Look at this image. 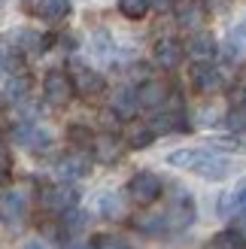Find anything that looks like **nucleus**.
I'll return each mask as SVG.
<instances>
[{"mask_svg": "<svg viewBox=\"0 0 246 249\" xmlns=\"http://www.w3.org/2000/svg\"><path fill=\"white\" fill-rule=\"evenodd\" d=\"M225 122L234 134H246V109H231Z\"/></svg>", "mask_w": 246, "mask_h": 249, "instance_id": "29", "label": "nucleus"}, {"mask_svg": "<svg viewBox=\"0 0 246 249\" xmlns=\"http://www.w3.org/2000/svg\"><path fill=\"white\" fill-rule=\"evenodd\" d=\"M40 234H43L46 240H52V243H64L70 231H67L64 222H43V225H40Z\"/></svg>", "mask_w": 246, "mask_h": 249, "instance_id": "27", "label": "nucleus"}, {"mask_svg": "<svg viewBox=\"0 0 246 249\" xmlns=\"http://www.w3.org/2000/svg\"><path fill=\"white\" fill-rule=\"evenodd\" d=\"M24 213H28V197H24L18 189H6L3 192V222L6 225H12V222H18L24 219Z\"/></svg>", "mask_w": 246, "mask_h": 249, "instance_id": "12", "label": "nucleus"}, {"mask_svg": "<svg viewBox=\"0 0 246 249\" xmlns=\"http://www.w3.org/2000/svg\"><path fill=\"white\" fill-rule=\"evenodd\" d=\"M12 140L18 146H28V149H49L52 146V134L46 128H36V124L24 122V124H18V128L12 131Z\"/></svg>", "mask_w": 246, "mask_h": 249, "instance_id": "7", "label": "nucleus"}, {"mask_svg": "<svg viewBox=\"0 0 246 249\" xmlns=\"http://www.w3.org/2000/svg\"><path fill=\"white\" fill-rule=\"evenodd\" d=\"M70 12V0H36V16L43 21H61Z\"/></svg>", "mask_w": 246, "mask_h": 249, "instance_id": "17", "label": "nucleus"}, {"mask_svg": "<svg viewBox=\"0 0 246 249\" xmlns=\"http://www.w3.org/2000/svg\"><path fill=\"white\" fill-rule=\"evenodd\" d=\"M12 36H16L18 49H31V52H43V49L49 46V40H46V36H40V34H31V31H18V34H12Z\"/></svg>", "mask_w": 246, "mask_h": 249, "instance_id": "23", "label": "nucleus"}, {"mask_svg": "<svg viewBox=\"0 0 246 249\" xmlns=\"http://www.w3.org/2000/svg\"><path fill=\"white\" fill-rule=\"evenodd\" d=\"M55 173H58L64 182H70V179H82L85 173H88V155H85V152L61 155V158L55 161Z\"/></svg>", "mask_w": 246, "mask_h": 249, "instance_id": "6", "label": "nucleus"}, {"mask_svg": "<svg viewBox=\"0 0 246 249\" xmlns=\"http://www.w3.org/2000/svg\"><path fill=\"white\" fill-rule=\"evenodd\" d=\"M192 85H194V91H201V94H216L222 89V73L210 64H194L192 67Z\"/></svg>", "mask_w": 246, "mask_h": 249, "instance_id": "8", "label": "nucleus"}, {"mask_svg": "<svg viewBox=\"0 0 246 249\" xmlns=\"http://www.w3.org/2000/svg\"><path fill=\"white\" fill-rule=\"evenodd\" d=\"M94 249H128L125 240L122 237H109V234H101V237L94 240Z\"/></svg>", "mask_w": 246, "mask_h": 249, "instance_id": "32", "label": "nucleus"}, {"mask_svg": "<svg viewBox=\"0 0 246 249\" xmlns=\"http://www.w3.org/2000/svg\"><path fill=\"white\" fill-rule=\"evenodd\" d=\"M73 94H79V91H76V79H73L70 73H64V70H49L46 73V79H43V97H46V104L67 107L73 101Z\"/></svg>", "mask_w": 246, "mask_h": 249, "instance_id": "2", "label": "nucleus"}, {"mask_svg": "<svg viewBox=\"0 0 246 249\" xmlns=\"http://www.w3.org/2000/svg\"><path fill=\"white\" fill-rule=\"evenodd\" d=\"M219 213H222V216H228V213H240V216H246V182L240 185V189L228 192V195L222 197V207H219Z\"/></svg>", "mask_w": 246, "mask_h": 249, "instance_id": "20", "label": "nucleus"}, {"mask_svg": "<svg viewBox=\"0 0 246 249\" xmlns=\"http://www.w3.org/2000/svg\"><path fill=\"white\" fill-rule=\"evenodd\" d=\"M149 3L152 0H119V12L125 18H143L149 12Z\"/></svg>", "mask_w": 246, "mask_h": 249, "instance_id": "24", "label": "nucleus"}, {"mask_svg": "<svg viewBox=\"0 0 246 249\" xmlns=\"http://www.w3.org/2000/svg\"><path fill=\"white\" fill-rule=\"evenodd\" d=\"M152 128H155V134H170V131H182V128H186V113H182L179 101L174 104V109H161V116H155Z\"/></svg>", "mask_w": 246, "mask_h": 249, "instance_id": "14", "label": "nucleus"}, {"mask_svg": "<svg viewBox=\"0 0 246 249\" xmlns=\"http://www.w3.org/2000/svg\"><path fill=\"white\" fill-rule=\"evenodd\" d=\"M3 173L9 177V149H3Z\"/></svg>", "mask_w": 246, "mask_h": 249, "instance_id": "35", "label": "nucleus"}, {"mask_svg": "<svg viewBox=\"0 0 246 249\" xmlns=\"http://www.w3.org/2000/svg\"><path fill=\"white\" fill-rule=\"evenodd\" d=\"M137 94H140V107L143 109H158V107H164V101H167V85L158 82V79H146L137 89Z\"/></svg>", "mask_w": 246, "mask_h": 249, "instance_id": "13", "label": "nucleus"}, {"mask_svg": "<svg viewBox=\"0 0 246 249\" xmlns=\"http://www.w3.org/2000/svg\"><path fill=\"white\" fill-rule=\"evenodd\" d=\"M137 107H140V94L134 91V89L122 85V89L113 91V101H109L113 116H119V119H131V116H137Z\"/></svg>", "mask_w": 246, "mask_h": 249, "instance_id": "11", "label": "nucleus"}, {"mask_svg": "<svg viewBox=\"0 0 246 249\" xmlns=\"http://www.w3.org/2000/svg\"><path fill=\"white\" fill-rule=\"evenodd\" d=\"M137 228L143 234H164V231H170L167 216H140L137 219Z\"/></svg>", "mask_w": 246, "mask_h": 249, "instance_id": "25", "label": "nucleus"}, {"mask_svg": "<svg viewBox=\"0 0 246 249\" xmlns=\"http://www.w3.org/2000/svg\"><path fill=\"white\" fill-rule=\"evenodd\" d=\"M213 249H246V234L237 228H225L213 237Z\"/></svg>", "mask_w": 246, "mask_h": 249, "instance_id": "21", "label": "nucleus"}, {"mask_svg": "<svg viewBox=\"0 0 246 249\" xmlns=\"http://www.w3.org/2000/svg\"><path fill=\"white\" fill-rule=\"evenodd\" d=\"M167 164L174 167H182V170H194L198 177L204 179H225L231 177V170L237 164L219 152H210V149H176V152L167 155Z\"/></svg>", "mask_w": 246, "mask_h": 249, "instance_id": "1", "label": "nucleus"}, {"mask_svg": "<svg viewBox=\"0 0 246 249\" xmlns=\"http://www.w3.org/2000/svg\"><path fill=\"white\" fill-rule=\"evenodd\" d=\"M94 155L101 158V161H116L119 158V152H122V146H119V140L113 134H101V137H94Z\"/></svg>", "mask_w": 246, "mask_h": 249, "instance_id": "19", "label": "nucleus"}, {"mask_svg": "<svg viewBox=\"0 0 246 249\" xmlns=\"http://www.w3.org/2000/svg\"><path fill=\"white\" fill-rule=\"evenodd\" d=\"M73 79H76V91H79L82 97H97V94H101V91L106 89V82H104V76H101V73H94V70H85V67H82V70H79Z\"/></svg>", "mask_w": 246, "mask_h": 249, "instance_id": "16", "label": "nucleus"}, {"mask_svg": "<svg viewBox=\"0 0 246 249\" xmlns=\"http://www.w3.org/2000/svg\"><path fill=\"white\" fill-rule=\"evenodd\" d=\"M155 140V128H146V124H137L131 134H128V146L131 149H146Z\"/></svg>", "mask_w": 246, "mask_h": 249, "instance_id": "26", "label": "nucleus"}, {"mask_svg": "<svg viewBox=\"0 0 246 249\" xmlns=\"http://www.w3.org/2000/svg\"><path fill=\"white\" fill-rule=\"evenodd\" d=\"M76 249H85V246H76ZM91 249H94V246H91Z\"/></svg>", "mask_w": 246, "mask_h": 249, "instance_id": "37", "label": "nucleus"}, {"mask_svg": "<svg viewBox=\"0 0 246 249\" xmlns=\"http://www.w3.org/2000/svg\"><path fill=\"white\" fill-rule=\"evenodd\" d=\"M186 52L198 61V64H210L213 55H216V40H213V36H207V34H194L192 40H189V46H186Z\"/></svg>", "mask_w": 246, "mask_h": 249, "instance_id": "15", "label": "nucleus"}, {"mask_svg": "<svg viewBox=\"0 0 246 249\" xmlns=\"http://www.w3.org/2000/svg\"><path fill=\"white\" fill-rule=\"evenodd\" d=\"M70 140L76 143L79 149H88V146H94V134L88 128H82V124H73V128H70Z\"/></svg>", "mask_w": 246, "mask_h": 249, "instance_id": "28", "label": "nucleus"}, {"mask_svg": "<svg viewBox=\"0 0 246 249\" xmlns=\"http://www.w3.org/2000/svg\"><path fill=\"white\" fill-rule=\"evenodd\" d=\"M79 204V192L73 189V185H64V182H55V185H46L40 192V207L49 210V213H70V210H76Z\"/></svg>", "mask_w": 246, "mask_h": 249, "instance_id": "3", "label": "nucleus"}, {"mask_svg": "<svg viewBox=\"0 0 246 249\" xmlns=\"http://www.w3.org/2000/svg\"><path fill=\"white\" fill-rule=\"evenodd\" d=\"M101 216L104 219H122L125 216V197L116 195V192L101 195Z\"/></svg>", "mask_w": 246, "mask_h": 249, "instance_id": "22", "label": "nucleus"}, {"mask_svg": "<svg viewBox=\"0 0 246 249\" xmlns=\"http://www.w3.org/2000/svg\"><path fill=\"white\" fill-rule=\"evenodd\" d=\"M91 43H94V52L101 55V58H109V55H113V43H109V34H104V31H97Z\"/></svg>", "mask_w": 246, "mask_h": 249, "instance_id": "30", "label": "nucleus"}, {"mask_svg": "<svg viewBox=\"0 0 246 249\" xmlns=\"http://www.w3.org/2000/svg\"><path fill=\"white\" fill-rule=\"evenodd\" d=\"M167 225H170V231H182V228H189L192 222H194V197L189 195V192H176V197H174V204H170V210H167Z\"/></svg>", "mask_w": 246, "mask_h": 249, "instance_id": "5", "label": "nucleus"}, {"mask_svg": "<svg viewBox=\"0 0 246 249\" xmlns=\"http://www.w3.org/2000/svg\"><path fill=\"white\" fill-rule=\"evenodd\" d=\"M213 122H219L216 109H201V124H213Z\"/></svg>", "mask_w": 246, "mask_h": 249, "instance_id": "33", "label": "nucleus"}, {"mask_svg": "<svg viewBox=\"0 0 246 249\" xmlns=\"http://www.w3.org/2000/svg\"><path fill=\"white\" fill-rule=\"evenodd\" d=\"M182 55H186V49H182L179 40H158L155 43V64L158 67H164V70H174L182 64Z\"/></svg>", "mask_w": 246, "mask_h": 249, "instance_id": "10", "label": "nucleus"}, {"mask_svg": "<svg viewBox=\"0 0 246 249\" xmlns=\"http://www.w3.org/2000/svg\"><path fill=\"white\" fill-rule=\"evenodd\" d=\"M24 249H46L43 243H36V240H31V243H24Z\"/></svg>", "mask_w": 246, "mask_h": 249, "instance_id": "36", "label": "nucleus"}, {"mask_svg": "<svg viewBox=\"0 0 246 249\" xmlns=\"http://www.w3.org/2000/svg\"><path fill=\"white\" fill-rule=\"evenodd\" d=\"M28 89H31L28 76H21V73H16V76H6V82H3V104L9 107L12 101H21V97L28 94Z\"/></svg>", "mask_w": 246, "mask_h": 249, "instance_id": "18", "label": "nucleus"}, {"mask_svg": "<svg viewBox=\"0 0 246 249\" xmlns=\"http://www.w3.org/2000/svg\"><path fill=\"white\" fill-rule=\"evenodd\" d=\"M85 222H88V216L79 213V210H70V213H64V225H67V231H79V228H85Z\"/></svg>", "mask_w": 246, "mask_h": 249, "instance_id": "31", "label": "nucleus"}, {"mask_svg": "<svg viewBox=\"0 0 246 249\" xmlns=\"http://www.w3.org/2000/svg\"><path fill=\"white\" fill-rule=\"evenodd\" d=\"M152 6L155 9H170V6H174V0H152Z\"/></svg>", "mask_w": 246, "mask_h": 249, "instance_id": "34", "label": "nucleus"}, {"mask_svg": "<svg viewBox=\"0 0 246 249\" xmlns=\"http://www.w3.org/2000/svg\"><path fill=\"white\" fill-rule=\"evenodd\" d=\"M176 21H179V28H186V31H201L204 21H207L204 3L201 0H182L176 6Z\"/></svg>", "mask_w": 246, "mask_h": 249, "instance_id": "9", "label": "nucleus"}, {"mask_svg": "<svg viewBox=\"0 0 246 249\" xmlns=\"http://www.w3.org/2000/svg\"><path fill=\"white\" fill-rule=\"evenodd\" d=\"M128 195L140 207H149V204H155L158 197H161V179H158L155 173H149V170H140V173H134V177H131Z\"/></svg>", "mask_w": 246, "mask_h": 249, "instance_id": "4", "label": "nucleus"}]
</instances>
